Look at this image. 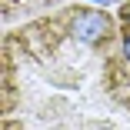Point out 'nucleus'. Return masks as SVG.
Here are the masks:
<instances>
[{
	"label": "nucleus",
	"mask_w": 130,
	"mask_h": 130,
	"mask_svg": "<svg viewBox=\"0 0 130 130\" xmlns=\"http://www.w3.org/2000/svg\"><path fill=\"white\" fill-rule=\"evenodd\" d=\"M60 4L63 0H0V13H4V23H27L43 13H54Z\"/></svg>",
	"instance_id": "obj_2"
},
{
	"label": "nucleus",
	"mask_w": 130,
	"mask_h": 130,
	"mask_svg": "<svg viewBox=\"0 0 130 130\" xmlns=\"http://www.w3.org/2000/svg\"><path fill=\"white\" fill-rule=\"evenodd\" d=\"M117 23H120V40H123V54H127V63H130V0L120 7L117 13Z\"/></svg>",
	"instance_id": "obj_3"
},
{
	"label": "nucleus",
	"mask_w": 130,
	"mask_h": 130,
	"mask_svg": "<svg viewBox=\"0 0 130 130\" xmlns=\"http://www.w3.org/2000/svg\"><path fill=\"white\" fill-rule=\"evenodd\" d=\"M4 130H130L120 23L90 4L4 34Z\"/></svg>",
	"instance_id": "obj_1"
}]
</instances>
